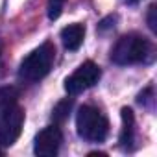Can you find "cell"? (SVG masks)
Returning a JSON list of instances; mask_svg holds the SVG:
<instances>
[{
  "instance_id": "1",
  "label": "cell",
  "mask_w": 157,
  "mask_h": 157,
  "mask_svg": "<svg viewBox=\"0 0 157 157\" xmlns=\"http://www.w3.org/2000/svg\"><path fill=\"white\" fill-rule=\"evenodd\" d=\"M54 61H56V46L54 43L46 41L22 59L19 67V78L28 83H37L48 76Z\"/></svg>"
},
{
  "instance_id": "10",
  "label": "cell",
  "mask_w": 157,
  "mask_h": 157,
  "mask_svg": "<svg viewBox=\"0 0 157 157\" xmlns=\"http://www.w3.org/2000/svg\"><path fill=\"white\" fill-rule=\"evenodd\" d=\"M72 105H74V102L72 100H61L56 107H54V111H52V118H54V122H57V124H63L67 118H68V115H70V111H72Z\"/></svg>"
},
{
  "instance_id": "2",
  "label": "cell",
  "mask_w": 157,
  "mask_h": 157,
  "mask_svg": "<svg viewBox=\"0 0 157 157\" xmlns=\"http://www.w3.org/2000/svg\"><path fill=\"white\" fill-rule=\"evenodd\" d=\"M151 52V44L148 39H144L139 33H128L122 35L117 44L111 50V59L113 63L126 67V65H137L148 59Z\"/></svg>"
},
{
  "instance_id": "4",
  "label": "cell",
  "mask_w": 157,
  "mask_h": 157,
  "mask_svg": "<svg viewBox=\"0 0 157 157\" xmlns=\"http://www.w3.org/2000/svg\"><path fill=\"white\" fill-rule=\"evenodd\" d=\"M100 76H102L100 67L93 61H85L65 80V91L68 94H80V93L94 87L100 80Z\"/></svg>"
},
{
  "instance_id": "6",
  "label": "cell",
  "mask_w": 157,
  "mask_h": 157,
  "mask_svg": "<svg viewBox=\"0 0 157 157\" xmlns=\"http://www.w3.org/2000/svg\"><path fill=\"white\" fill-rule=\"evenodd\" d=\"M63 142V133L57 126H48L41 129L33 142V151L39 157H54Z\"/></svg>"
},
{
  "instance_id": "13",
  "label": "cell",
  "mask_w": 157,
  "mask_h": 157,
  "mask_svg": "<svg viewBox=\"0 0 157 157\" xmlns=\"http://www.w3.org/2000/svg\"><path fill=\"white\" fill-rule=\"evenodd\" d=\"M124 2H126V4H139L140 0H124Z\"/></svg>"
},
{
  "instance_id": "5",
  "label": "cell",
  "mask_w": 157,
  "mask_h": 157,
  "mask_svg": "<svg viewBox=\"0 0 157 157\" xmlns=\"http://www.w3.org/2000/svg\"><path fill=\"white\" fill-rule=\"evenodd\" d=\"M24 109L17 104L8 111L0 113V146H11L22 133Z\"/></svg>"
},
{
  "instance_id": "8",
  "label": "cell",
  "mask_w": 157,
  "mask_h": 157,
  "mask_svg": "<svg viewBox=\"0 0 157 157\" xmlns=\"http://www.w3.org/2000/svg\"><path fill=\"white\" fill-rule=\"evenodd\" d=\"M135 142V117L129 107L122 109V129H120V144L126 150H131Z\"/></svg>"
},
{
  "instance_id": "7",
  "label": "cell",
  "mask_w": 157,
  "mask_h": 157,
  "mask_svg": "<svg viewBox=\"0 0 157 157\" xmlns=\"http://www.w3.org/2000/svg\"><path fill=\"white\" fill-rule=\"evenodd\" d=\"M83 39H85V26L80 22L68 24L61 30V41L67 50H72V52L78 50L83 44Z\"/></svg>"
},
{
  "instance_id": "12",
  "label": "cell",
  "mask_w": 157,
  "mask_h": 157,
  "mask_svg": "<svg viewBox=\"0 0 157 157\" xmlns=\"http://www.w3.org/2000/svg\"><path fill=\"white\" fill-rule=\"evenodd\" d=\"M155 8H157V6L151 4L150 10H148V26H150V30H151L153 33L157 32V21H155V11H157V10H155Z\"/></svg>"
},
{
  "instance_id": "11",
  "label": "cell",
  "mask_w": 157,
  "mask_h": 157,
  "mask_svg": "<svg viewBox=\"0 0 157 157\" xmlns=\"http://www.w3.org/2000/svg\"><path fill=\"white\" fill-rule=\"evenodd\" d=\"M65 2L67 0H48V19L50 21H56V19L61 17Z\"/></svg>"
},
{
  "instance_id": "14",
  "label": "cell",
  "mask_w": 157,
  "mask_h": 157,
  "mask_svg": "<svg viewBox=\"0 0 157 157\" xmlns=\"http://www.w3.org/2000/svg\"><path fill=\"white\" fill-rule=\"evenodd\" d=\"M0 155H4V150H2V148H0Z\"/></svg>"
},
{
  "instance_id": "9",
  "label": "cell",
  "mask_w": 157,
  "mask_h": 157,
  "mask_svg": "<svg viewBox=\"0 0 157 157\" xmlns=\"http://www.w3.org/2000/svg\"><path fill=\"white\" fill-rule=\"evenodd\" d=\"M17 100H19V91L15 87H4V89H0V113H4L10 107L17 105Z\"/></svg>"
},
{
  "instance_id": "3",
  "label": "cell",
  "mask_w": 157,
  "mask_h": 157,
  "mask_svg": "<svg viewBox=\"0 0 157 157\" xmlns=\"http://www.w3.org/2000/svg\"><path fill=\"white\" fill-rule=\"evenodd\" d=\"M78 135L89 142H104L109 133V120L93 105H82L76 113Z\"/></svg>"
}]
</instances>
